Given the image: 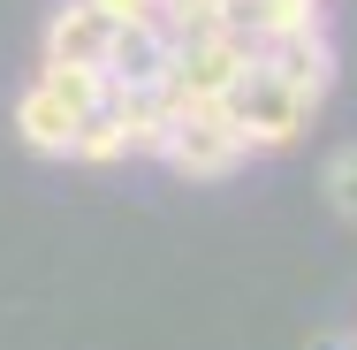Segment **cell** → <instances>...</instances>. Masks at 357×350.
I'll list each match as a JSON object with an SVG mask.
<instances>
[{"mask_svg":"<svg viewBox=\"0 0 357 350\" xmlns=\"http://www.w3.org/2000/svg\"><path fill=\"white\" fill-rule=\"evenodd\" d=\"M107 46H114V23H107L91 0H61V8L46 15L38 61H61V69H107Z\"/></svg>","mask_w":357,"mask_h":350,"instance_id":"6","label":"cell"},{"mask_svg":"<svg viewBox=\"0 0 357 350\" xmlns=\"http://www.w3.org/2000/svg\"><path fill=\"white\" fill-rule=\"evenodd\" d=\"M259 61L282 69L304 99H327V84H335V38H327V23H319V31H296V38H282V46H266Z\"/></svg>","mask_w":357,"mask_h":350,"instance_id":"8","label":"cell"},{"mask_svg":"<svg viewBox=\"0 0 357 350\" xmlns=\"http://www.w3.org/2000/svg\"><path fill=\"white\" fill-rule=\"evenodd\" d=\"M327 15H319V0H220V31H236L251 54H266V46H282L296 31H319Z\"/></svg>","mask_w":357,"mask_h":350,"instance_id":"7","label":"cell"},{"mask_svg":"<svg viewBox=\"0 0 357 350\" xmlns=\"http://www.w3.org/2000/svg\"><path fill=\"white\" fill-rule=\"evenodd\" d=\"M243 69H251V46H243L236 31H206V38L175 46V69L160 84V99H167V107H220L228 84Z\"/></svg>","mask_w":357,"mask_h":350,"instance_id":"4","label":"cell"},{"mask_svg":"<svg viewBox=\"0 0 357 350\" xmlns=\"http://www.w3.org/2000/svg\"><path fill=\"white\" fill-rule=\"evenodd\" d=\"M312 350H357V328H327V335H312Z\"/></svg>","mask_w":357,"mask_h":350,"instance_id":"11","label":"cell"},{"mask_svg":"<svg viewBox=\"0 0 357 350\" xmlns=\"http://www.w3.org/2000/svg\"><path fill=\"white\" fill-rule=\"evenodd\" d=\"M312 107L319 99H304L282 69H266L259 54H251V69L228 84V99H220V115H228V130L243 138V152H289V145L304 138V122H312Z\"/></svg>","mask_w":357,"mask_h":350,"instance_id":"2","label":"cell"},{"mask_svg":"<svg viewBox=\"0 0 357 350\" xmlns=\"http://www.w3.org/2000/svg\"><path fill=\"white\" fill-rule=\"evenodd\" d=\"M319 191H327V206L342 213V221H357V138L327 152V168H319Z\"/></svg>","mask_w":357,"mask_h":350,"instance_id":"9","label":"cell"},{"mask_svg":"<svg viewBox=\"0 0 357 350\" xmlns=\"http://www.w3.org/2000/svg\"><path fill=\"white\" fill-rule=\"evenodd\" d=\"M160 160H167L183 183H220V175H236L251 152H243V138L228 130V115H220V107H175Z\"/></svg>","mask_w":357,"mask_h":350,"instance_id":"3","label":"cell"},{"mask_svg":"<svg viewBox=\"0 0 357 350\" xmlns=\"http://www.w3.org/2000/svg\"><path fill=\"white\" fill-rule=\"evenodd\" d=\"M107 23H160V0H91Z\"/></svg>","mask_w":357,"mask_h":350,"instance_id":"10","label":"cell"},{"mask_svg":"<svg viewBox=\"0 0 357 350\" xmlns=\"http://www.w3.org/2000/svg\"><path fill=\"white\" fill-rule=\"evenodd\" d=\"M107 107V76L99 69H61V61H38L31 84L15 92V138L23 152H38V160H76V138H84V122Z\"/></svg>","mask_w":357,"mask_h":350,"instance_id":"1","label":"cell"},{"mask_svg":"<svg viewBox=\"0 0 357 350\" xmlns=\"http://www.w3.org/2000/svg\"><path fill=\"white\" fill-rule=\"evenodd\" d=\"M175 69V38L160 23H114V46H107V92H160Z\"/></svg>","mask_w":357,"mask_h":350,"instance_id":"5","label":"cell"}]
</instances>
